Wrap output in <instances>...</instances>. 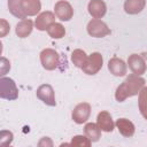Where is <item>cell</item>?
<instances>
[{"label":"cell","instance_id":"cell-3","mask_svg":"<svg viewBox=\"0 0 147 147\" xmlns=\"http://www.w3.org/2000/svg\"><path fill=\"white\" fill-rule=\"evenodd\" d=\"M40 63L46 70H54L60 64V55L53 48H45L40 52Z\"/></svg>","mask_w":147,"mask_h":147},{"label":"cell","instance_id":"cell-26","mask_svg":"<svg viewBox=\"0 0 147 147\" xmlns=\"http://www.w3.org/2000/svg\"><path fill=\"white\" fill-rule=\"evenodd\" d=\"M0 23H1V26H0V36H1V37H5V36L9 32L10 26H9V24L7 23V21L3 20V18L0 21Z\"/></svg>","mask_w":147,"mask_h":147},{"label":"cell","instance_id":"cell-17","mask_svg":"<svg viewBox=\"0 0 147 147\" xmlns=\"http://www.w3.org/2000/svg\"><path fill=\"white\" fill-rule=\"evenodd\" d=\"M22 9L25 16H36L41 9L40 0H23Z\"/></svg>","mask_w":147,"mask_h":147},{"label":"cell","instance_id":"cell-13","mask_svg":"<svg viewBox=\"0 0 147 147\" xmlns=\"http://www.w3.org/2000/svg\"><path fill=\"white\" fill-rule=\"evenodd\" d=\"M96 124L103 132H113L115 129V123L111 118V115L107 110H102L96 116Z\"/></svg>","mask_w":147,"mask_h":147},{"label":"cell","instance_id":"cell-16","mask_svg":"<svg viewBox=\"0 0 147 147\" xmlns=\"http://www.w3.org/2000/svg\"><path fill=\"white\" fill-rule=\"evenodd\" d=\"M146 6V0H125L124 10L129 15H136L144 10Z\"/></svg>","mask_w":147,"mask_h":147},{"label":"cell","instance_id":"cell-18","mask_svg":"<svg viewBox=\"0 0 147 147\" xmlns=\"http://www.w3.org/2000/svg\"><path fill=\"white\" fill-rule=\"evenodd\" d=\"M84 132L92 142H96L101 138V129L96 123H86L84 126Z\"/></svg>","mask_w":147,"mask_h":147},{"label":"cell","instance_id":"cell-6","mask_svg":"<svg viewBox=\"0 0 147 147\" xmlns=\"http://www.w3.org/2000/svg\"><path fill=\"white\" fill-rule=\"evenodd\" d=\"M37 98L42 101L45 105L49 106V107H55L56 106V101H55V93H54V88L51 84H42L37 88Z\"/></svg>","mask_w":147,"mask_h":147},{"label":"cell","instance_id":"cell-21","mask_svg":"<svg viewBox=\"0 0 147 147\" xmlns=\"http://www.w3.org/2000/svg\"><path fill=\"white\" fill-rule=\"evenodd\" d=\"M138 107L141 116L147 119V86H144L141 91L139 92V99H138Z\"/></svg>","mask_w":147,"mask_h":147},{"label":"cell","instance_id":"cell-25","mask_svg":"<svg viewBox=\"0 0 147 147\" xmlns=\"http://www.w3.org/2000/svg\"><path fill=\"white\" fill-rule=\"evenodd\" d=\"M9 70H10V63H9V61L6 57L1 56V60H0V75H1V77L5 76L7 74V71H9Z\"/></svg>","mask_w":147,"mask_h":147},{"label":"cell","instance_id":"cell-19","mask_svg":"<svg viewBox=\"0 0 147 147\" xmlns=\"http://www.w3.org/2000/svg\"><path fill=\"white\" fill-rule=\"evenodd\" d=\"M22 2L23 0H8V9L13 16L24 20L26 18V16L22 9Z\"/></svg>","mask_w":147,"mask_h":147},{"label":"cell","instance_id":"cell-1","mask_svg":"<svg viewBox=\"0 0 147 147\" xmlns=\"http://www.w3.org/2000/svg\"><path fill=\"white\" fill-rule=\"evenodd\" d=\"M146 80L138 75H129L123 83H121L118 85V87L116 88L115 92V99L118 102H123L125 101L127 98L134 96L137 94H139V92L141 91V88L145 86Z\"/></svg>","mask_w":147,"mask_h":147},{"label":"cell","instance_id":"cell-20","mask_svg":"<svg viewBox=\"0 0 147 147\" xmlns=\"http://www.w3.org/2000/svg\"><path fill=\"white\" fill-rule=\"evenodd\" d=\"M87 59H88V55H87L83 49L77 48V49H75V51L71 53V61H72V63H74L77 68H80V69H82V68L85 65Z\"/></svg>","mask_w":147,"mask_h":147},{"label":"cell","instance_id":"cell-27","mask_svg":"<svg viewBox=\"0 0 147 147\" xmlns=\"http://www.w3.org/2000/svg\"><path fill=\"white\" fill-rule=\"evenodd\" d=\"M38 145L41 147V146H53V141L48 138V137H44L39 142H38Z\"/></svg>","mask_w":147,"mask_h":147},{"label":"cell","instance_id":"cell-4","mask_svg":"<svg viewBox=\"0 0 147 147\" xmlns=\"http://www.w3.org/2000/svg\"><path fill=\"white\" fill-rule=\"evenodd\" d=\"M86 30H87V33L91 37H94V38H103V37H106V36L111 33V31L108 28V25L103 21H101L100 18L91 20L87 23Z\"/></svg>","mask_w":147,"mask_h":147},{"label":"cell","instance_id":"cell-23","mask_svg":"<svg viewBox=\"0 0 147 147\" xmlns=\"http://www.w3.org/2000/svg\"><path fill=\"white\" fill-rule=\"evenodd\" d=\"M70 145L72 146H79V147H88L92 145V141L86 137V136H75L72 137L71 141H70Z\"/></svg>","mask_w":147,"mask_h":147},{"label":"cell","instance_id":"cell-22","mask_svg":"<svg viewBox=\"0 0 147 147\" xmlns=\"http://www.w3.org/2000/svg\"><path fill=\"white\" fill-rule=\"evenodd\" d=\"M47 33H48L49 37L53 38V39H61V38H63L64 34H65V29H64V26H63L61 23L54 22V23L48 28Z\"/></svg>","mask_w":147,"mask_h":147},{"label":"cell","instance_id":"cell-8","mask_svg":"<svg viewBox=\"0 0 147 147\" xmlns=\"http://www.w3.org/2000/svg\"><path fill=\"white\" fill-rule=\"evenodd\" d=\"M54 14L59 20L68 22L74 16V9H72V6L68 1L60 0L54 6Z\"/></svg>","mask_w":147,"mask_h":147},{"label":"cell","instance_id":"cell-7","mask_svg":"<svg viewBox=\"0 0 147 147\" xmlns=\"http://www.w3.org/2000/svg\"><path fill=\"white\" fill-rule=\"evenodd\" d=\"M90 115H91V105L88 102H80L74 108L71 113V118L76 124H83L87 122Z\"/></svg>","mask_w":147,"mask_h":147},{"label":"cell","instance_id":"cell-9","mask_svg":"<svg viewBox=\"0 0 147 147\" xmlns=\"http://www.w3.org/2000/svg\"><path fill=\"white\" fill-rule=\"evenodd\" d=\"M127 65H129L130 70L132 71V74L138 75V76L144 75L147 69L146 61L139 54H131L127 59Z\"/></svg>","mask_w":147,"mask_h":147},{"label":"cell","instance_id":"cell-10","mask_svg":"<svg viewBox=\"0 0 147 147\" xmlns=\"http://www.w3.org/2000/svg\"><path fill=\"white\" fill-rule=\"evenodd\" d=\"M54 22H55V14L49 10H46L37 15V18L34 21V26L39 31H47L48 28Z\"/></svg>","mask_w":147,"mask_h":147},{"label":"cell","instance_id":"cell-2","mask_svg":"<svg viewBox=\"0 0 147 147\" xmlns=\"http://www.w3.org/2000/svg\"><path fill=\"white\" fill-rule=\"evenodd\" d=\"M0 98L9 101L18 98V88L14 79L3 76L0 78Z\"/></svg>","mask_w":147,"mask_h":147},{"label":"cell","instance_id":"cell-15","mask_svg":"<svg viewBox=\"0 0 147 147\" xmlns=\"http://www.w3.org/2000/svg\"><path fill=\"white\" fill-rule=\"evenodd\" d=\"M33 30V22L29 18L21 20L15 28V32L18 38H26L29 34H31Z\"/></svg>","mask_w":147,"mask_h":147},{"label":"cell","instance_id":"cell-24","mask_svg":"<svg viewBox=\"0 0 147 147\" xmlns=\"http://www.w3.org/2000/svg\"><path fill=\"white\" fill-rule=\"evenodd\" d=\"M13 139H14L13 132L7 131V130H2L0 132V145L1 146H5V147L9 146L13 142Z\"/></svg>","mask_w":147,"mask_h":147},{"label":"cell","instance_id":"cell-11","mask_svg":"<svg viewBox=\"0 0 147 147\" xmlns=\"http://www.w3.org/2000/svg\"><path fill=\"white\" fill-rule=\"evenodd\" d=\"M108 70L116 77H123L126 75L127 65L122 59L114 56L108 61Z\"/></svg>","mask_w":147,"mask_h":147},{"label":"cell","instance_id":"cell-14","mask_svg":"<svg viewBox=\"0 0 147 147\" xmlns=\"http://www.w3.org/2000/svg\"><path fill=\"white\" fill-rule=\"evenodd\" d=\"M117 130L119 131V133L123 136V137H126V138H130L134 134V131H136V127H134V124L129 121L127 118H118L115 123Z\"/></svg>","mask_w":147,"mask_h":147},{"label":"cell","instance_id":"cell-5","mask_svg":"<svg viewBox=\"0 0 147 147\" xmlns=\"http://www.w3.org/2000/svg\"><path fill=\"white\" fill-rule=\"evenodd\" d=\"M102 64H103L102 55H101L99 52H94V53H92V54L88 56V59H87L85 65L82 68V70H83L84 74L92 76V75L98 74V72L101 70Z\"/></svg>","mask_w":147,"mask_h":147},{"label":"cell","instance_id":"cell-12","mask_svg":"<svg viewBox=\"0 0 147 147\" xmlns=\"http://www.w3.org/2000/svg\"><path fill=\"white\" fill-rule=\"evenodd\" d=\"M87 10L93 18H102L107 13V5L103 0H91L87 5Z\"/></svg>","mask_w":147,"mask_h":147}]
</instances>
